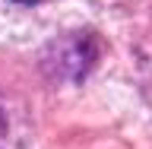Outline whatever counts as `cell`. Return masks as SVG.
<instances>
[{"label": "cell", "instance_id": "6da1fadb", "mask_svg": "<svg viewBox=\"0 0 152 149\" xmlns=\"http://www.w3.org/2000/svg\"><path fill=\"white\" fill-rule=\"evenodd\" d=\"M13 3H26V7H35V3H41V0H13Z\"/></svg>", "mask_w": 152, "mask_h": 149}]
</instances>
